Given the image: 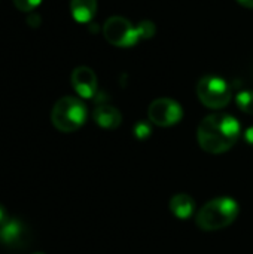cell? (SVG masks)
I'll return each instance as SVG.
<instances>
[{"label":"cell","instance_id":"e0dca14e","mask_svg":"<svg viewBox=\"0 0 253 254\" xmlns=\"http://www.w3.org/2000/svg\"><path fill=\"white\" fill-rule=\"evenodd\" d=\"M242 6L245 7H249V9H253V0H237Z\"/></svg>","mask_w":253,"mask_h":254},{"label":"cell","instance_id":"ac0fdd59","mask_svg":"<svg viewBox=\"0 0 253 254\" xmlns=\"http://www.w3.org/2000/svg\"><path fill=\"white\" fill-rule=\"evenodd\" d=\"M33 254H43V253H33Z\"/></svg>","mask_w":253,"mask_h":254},{"label":"cell","instance_id":"9c48e42d","mask_svg":"<svg viewBox=\"0 0 253 254\" xmlns=\"http://www.w3.org/2000/svg\"><path fill=\"white\" fill-rule=\"evenodd\" d=\"M92 116L97 125L104 129H116L122 122L121 112L110 104H100L98 107H95Z\"/></svg>","mask_w":253,"mask_h":254},{"label":"cell","instance_id":"5b68a950","mask_svg":"<svg viewBox=\"0 0 253 254\" xmlns=\"http://www.w3.org/2000/svg\"><path fill=\"white\" fill-rule=\"evenodd\" d=\"M197 95L209 109H224L231 100V88L222 77L207 74L200 79Z\"/></svg>","mask_w":253,"mask_h":254},{"label":"cell","instance_id":"5bb4252c","mask_svg":"<svg viewBox=\"0 0 253 254\" xmlns=\"http://www.w3.org/2000/svg\"><path fill=\"white\" fill-rule=\"evenodd\" d=\"M42 3V0H13V4L18 10L21 12H31L34 10L39 4Z\"/></svg>","mask_w":253,"mask_h":254},{"label":"cell","instance_id":"2e32d148","mask_svg":"<svg viewBox=\"0 0 253 254\" xmlns=\"http://www.w3.org/2000/svg\"><path fill=\"white\" fill-rule=\"evenodd\" d=\"M245 138H246V141H248L251 146H253V127L248 128V131H246V134H245Z\"/></svg>","mask_w":253,"mask_h":254},{"label":"cell","instance_id":"7c38bea8","mask_svg":"<svg viewBox=\"0 0 253 254\" xmlns=\"http://www.w3.org/2000/svg\"><path fill=\"white\" fill-rule=\"evenodd\" d=\"M236 103L240 110H243L245 113L253 115V91L246 89V91L239 92L236 97Z\"/></svg>","mask_w":253,"mask_h":254},{"label":"cell","instance_id":"7a4b0ae2","mask_svg":"<svg viewBox=\"0 0 253 254\" xmlns=\"http://www.w3.org/2000/svg\"><path fill=\"white\" fill-rule=\"evenodd\" d=\"M106 40L118 48H133L142 39H149L155 34V25L151 21H142L133 25L124 16H112L103 25Z\"/></svg>","mask_w":253,"mask_h":254},{"label":"cell","instance_id":"ba28073f","mask_svg":"<svg viewBox=\"0 0 253 254\" xmlns=\"http://www.w3.org/2000/svg\"><path fill=\"white\" fill-rule=\"evenodd\" d=\"M27 228L21 220L9 219L0 226V244L7 247H19L27 241Z\"/></svg>","mask_w":253,"mask_h":254},{"label":"cell","instance_id":"8fae6325","mask_svg":"<svg viewBox=\"0 0 253 254\" xmlns=\"http://www.w3.org/2000/svg\"><path fill=\"white\" fill-rule=\"evenodd\" d=\"M169 207L171 210V213L177 217V219H182V220H186L189 219L194 211H195V201L188 195V193H176L170 202H169Z\"/></svg>","mask_w":253,"mask_h":254},{"label":"cell","instance_id":"52a82bcc","mask_svg":"<svg viewBox=\"0 0 253 254\" xmlns=\"http://www.w3.org/2000/svg\"><path fill=\"white\" fill-rule=\"evenodd\" d=\"M72 86L81 98H92L97 94V76L92 68L79 65L72 71Z\"/></svg>","mask_w":253,"mask_h":254},{"label":"cell","instance_id":"4fadbf2b","mask_svg":"<svg viewBox=\"0 0 253 254\" xmlns=\"http://www.w3.org/2000/svg\"><path fill=\"white\" fill-rule=\"evenodd\" d=\"M133 134L139 138V140H145L148 138L151 134H152V127L149 122H145V121H140L134 125L133 128Z\"/></svg>","mask_w":253,"mask_h":254},{"label":"cell","instance_id":"6da1fadb","mask_svg":"<svg viewBox=\"0 0 253 254\" xmlns=\"http://www.w3.org/2000/svg\"><path fill=\"white\" fill-rule=\"evenodd\" d=\"M242 132L240 122L227 113H213L204 118L198 127L197 138L203 150L219 155L230 150Z\"/></svg>","mask_w":253,"mask_h":254},{"label":"cell","instance_id":"8992f818","mask_svg":"<svg viewBox=\"0 0 253 254\" xmlns=\"http://www.w3.org/2000/svg\"><path fill=\"white\" fill-rule=\"evenodd\" d=\"M149 121L158 127H173L183 118L182 106L171 98H158L148 109Z\"/></svg>","mask_w":253,"mask_h":254},{"label":"cell","instance_id":"277c9868","mask_svg":"<svg viewBox=\"0 0 253 254\" xmlns=\"http://www.w3.org/2000/svg\"><path fill=\"white\" fill-rule=\"evenodd\" d=\"M86 116L88 110L84 101L67 95L54 104L51 112V122L61 132H73L86 122Z\"/></svg>","mask_w":253,"mask_h":254},{"label":"cell","instance_id":"30bf717a","mask_svg":"<svg viewBox=\"0 0 253 254\" xmlns=\"http://www.w3.org/2000/svg\"><path fill=\"white\" fill-rule=\"evenodd\" d=\"M70 12L76 22L88 24L97 13V0H70Z\"/></svg>","mask_w":253,"mask_h":254},{"label":"cell","instance_id":"9a60e30c","mask_svg":"<svg viewBox=\"0 0 253 254\" xmlns=\"http://www.w3.org/2000/svg\"><path fill=\"white\" fill-rule=\"evenodd\" d=\"M9 220V214H7V211H6V208L0 204V226L3 225V223H6Z\"/></svg>","mask_w":253,"mask_h":254},{"label":"cell","instance_id":"3957f363","mask_svg":"<svg viewBox=\"0 0 253 254\" xmlns=\"http://www.w3.org/2000/svg\"><path fill=\"white\" fill-rule=\"evenodd\" d=\"M240 213V205L230 196H219L209 201L197 213V226L203 231L213 232L224 229L236 222Z\"/></svg>","mask_w":253,"mask_h":254}]
</instances>
